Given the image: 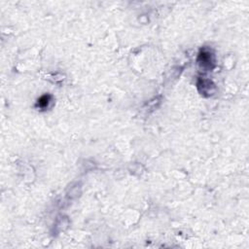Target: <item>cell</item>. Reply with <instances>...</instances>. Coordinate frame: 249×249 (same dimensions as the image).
<instances>
[{"mask_svg":"<svg viewBox=\"0 0 249 249\" xmlns=\"http://www.w3.org/2000/svg\"><path fill=\"white\" fill-rule=\"evenodd\" d=\"M49 100H50V97H47V95H44V97H42L40 98V99L38 100V104H39V106L40 107H46L48 103H49Z\"/></svg>","mask_w":249,"mask_h":249,"instance_id":"obj_2","label":"cell"},{"mask_svg":"<svg viewBox=\"0 0 249 249\" xmlns=\"http://www.w3.org/2000/svg\"><path fill=\"white\" fill-rule=\"evenodd\" d=\"M200 60H202V64L203 65H206V64H208L210 65V62H211V56L209 53H203L200 54Z\"/></svg>","mask_w":249,"mask_h":249,"instance_id":"obj_1","label":"cell"}]
</instances>
